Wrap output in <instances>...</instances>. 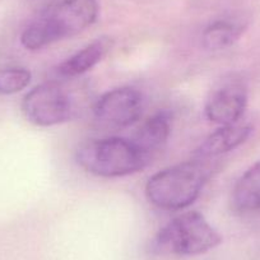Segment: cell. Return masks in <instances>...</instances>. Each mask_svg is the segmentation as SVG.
Masks as SVG:
<instances>
[{"mask_svg": "<svg viewBox=\"0 0 260 260\" xmlns=\"http://www.w3.org/2000/svg\"><path fill=\"white\" fill-rule=\"evenodd\" d=\"M97 0H59L42 11L22 32L21 42L36 51L81 34L99 17Z\"/></svg>", "mask_w": 260, "mask_h": 260, "instance_id": "obj_1", "label": "cell"}, {"mask_svg": "<svg viewBox=\"0 0 260 260\" xmlns=\"http://www.w3.org/2000/svg\"><path fill=\"white\" fill-rule=\"evenodd\" d=\"M252 127L250 125H226L212 133L198 148L195 149L192 157L211 161L212 158L232 151L244 143L250 137Z\"/></svg>", "mask_w": 260, "mask_h": 260, "instance_id": "obj_8", "label": "cell"}, {"mask_svg": "<svg viewBox=\"0 0 260 260\" xmlns=\"http://www.w3.org/2000/svg\"><path fill=\"white\" fill-rule=\"evenodd\" d=\"M221 235L197 211L175 217L157 234V249L182 256L201 255L218 246Z\"/></svg>", "mask_w": 260, "mask_h": 260, "instance_id": "obj_4", "label": "cell"}, {"mask_svg": "<svg viewBox=\"0 0 260 260\" xmlns=\"http://www.w3.org/2000/svg\"><path fill=\"white\" fill-rule=\"evenodd\" d=\"M22 111L31 124L47 127L68 121L73 115L71 96L57 83H42L24 96Z\"/></svg>", "mask_w": 260, "mask_h": 260, "instance_id": "obj_5", "label": "cell"}, {"mask_svg": "<svg viewBox=\"0 0 260 260\" xmlns=\"http://www.w3.org/2000/svg\"><path fill=\"white\" fill-rule=\"evenodd\" d=\"M207 159L192 158L154 174L146 185L148 201L164 211H181L191 206L209 179Z\"/></svg>", "mask_w": 260, "mask_h": 260, "instance_id": "obj_2", "label": "cell"}, {"mask_svg": "<svg viewBox=\"0 0 260 260\" xmlns=\"http://www.w3.org/2000/svg\"><path fill=\"white\" fill-rule=\"evenodd\" d=\"M247 105V88L236 77L222 79L209 93L204 112L209 121L221 126L237 124Z\"/></svg>", "mask_w": 260, "mask_h": 260, "instance_id": "obj_7", "label": "cell"}, {"mask_svg": "<svg viewBox=\"0 0 260 260\" xmlns=\"http://www.w3.org/2000/svg\"><path fill=\"white\" fill-rule=\"evenodd\" d=\"M232 204L239 212L260 209V161L252 165L237 180L232 191Z\"/></svg>", "mask_w": 260, "mask_h": 260, "instance_id": "obj_11", "label": "cell"}, {"mask_svg": "<svg viewBox=\"0 0 260 260\" xmlns=\"http://www.w3.org/2000/svg\"><path fill=\"white\" fill-rule=\"evenodd\" d=\"M31 72L26 68H6L0 71V94L18 93L31 82Z\"/></svg>", "mask_w": 260, "mask_h": 260, "instance_id": "obj_13", "label": "cell"}, {"mask_svg": "<svg viewBox=\"0 0 260 260\" xmlns=\"http://www.w3.org/2000/svg\"><path fill=\"white\" fill-rule=\"evenodd\" d=\"M77 162L87 172L101 177L127 176L149 164L133 141L119 137L83 143L77 151Z\"/></svg>", "mask_w": 260, "mask_h": 260, "instance_id": "obj_3", "label": "cell"}, {"mask_svg": "<svg viewBox=\"0 0 260 260\" xmlns=\"http://www.w3.org/2000/svg\"><path fill=\"white\" fill-rule=\"evenodd\" d=\"M112 46V40L109 37H100L91 44L87 45L81 51L76 52L71 57L57 65L56 74L60 78H74L84 74L96 67L110 51Z\"/></svg>", "mask_w": 260, "mask_h": 260, "instance_id": "obj_10", "label": "cell"}, {"mask_svg": "<svg viewBox=\"0 0 260 260\" xmlns=\"http://www.w3.org/2000/svg\"><path fill=\"white\" fill-rule=\"evenodd\" d=\"M245 26L232 19H219L209 24L203 32V46L211 51H219L232 46L244 34Z\"/></svg>", "mask_w": 260, "mask_h": 260, "instance_id": "obj_12", "label": "cell"}, {"mask_svg": "<svg viewBox=\"0 0 260 260\" xmlns=\"http://www.w3.org/2000/svg\"><path fill=\"white\" fill-rule=\"evenodd\" d=\"M143 110L142 93L132 87H120L106 92L93 107L96 121L110 129H122L138 121Z\"/></svg>", "mask_w": 260, "mask_h": 260, "instance_id": "obj_6", "label": "cell"}, {"mask_svg": "<svg viewBox=\"0 0 260 260\" xmlns=\"http://www.w3.org/2000/svg\"><path fill=\"white\" fill-rule=\"evenodd\" d=\"M170 134H171L170 115L167 112H158L142 124L132 141L149 162L165 148Z\"/></svg>", "mask_w": 260, "mask_h": 260, "instance_id": "obj_9", "label": "cell"}]
</instances>
